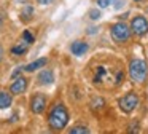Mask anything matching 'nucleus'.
Returning <instances> with one entry per match:
<instances>
[{
    "label": "nucleus",
    "mask_w": 148,
    "mask_h": 134,
    "mask_svg": "<svg viewBox=\"0 0 148 134\" xmlns=\"http://www.w3.org/2000/svg\"><path fill=\"white\" fill-rule=\"evenodd\" d=\"M88 133H89V129L86 126H75L70 129V134H88Z\"/></svg>",
    "instance_id": "obj_16"
},
{
    "label": "nucleus",
    "mask_w": 148,
    "mask_h": 134,
    "mask_svg": "<svg viewBox=\"0 0 148 134\" xmlns=\"http://www.w3.org/2000/svg\"><path fill=\"white\" fill-rule=\"evenodd\" d=\"M30 107H32L34 113H42L46 107V97L43 94H35L30 101Z\"/></svg>",
    "instance_id": "obj_7"
},
{
    "label": "nucleus",
    "mask_w": 148,
    "mask_h": 134,
    "mask_svg": "<svg viewBox=\"0 0 148 134\" xmlns=\"http://www.w3.org/2000/svg\"><path fill=\"white\" fill-rule=\"evenodd\" d=\"M129 75L134 82H143L147 78V64L142 59H134L129 64Z\"/></svg>",
    "instance_id": "obj_3"
},
{
    "label": "nucleus",
    "mask_w": 148,
    "mask_h": 134,
    "mask_svg": "<svg viewBox=\"0 0 148 134\" xmlns=\"http://www.w3.org/2000/svg\"><path fill=\"white\" fill-rule=\"evenodd\" d=\"M137 104H138V97H137L135 93H127V94L123 96L121 101H119V107H121V110L126 112V113H131V112L137 107Z\"/></svg>",
    "instance_id": "obj_5"
},
{
    "label": "nucleus",
    "mask_w": 148,
    "mask_h": 134,
    "mask_svg": "<svg viewBox=\"0 0 148 134\" xmlns=\"http://www.w3.org/2000/svg\"><path fill=\"white\" fill-rule=\"evenodd\" d=\"M131 27L135 35H145L148 32V22L143 16H135L131 22Z\"/></svg>",
    "instance_id": "obj_6"
},
{
    "label": "nucleus",
    "mask_w": 148,
    "mask_h": 134,
    "mask_svg": "<svg viewBox=\"0 0 148 134\" xmlns=\"http://www.w3.org/2000/svg\"><path fill=\"white\" fill-rule=\"evenodd\" d=\"M112 37L116 43H126L131 38V29L124 22H116L112 27Z\"/></svg>",
    "instance_id": "obj_4"
},
{
    "label": "nucleus",
    "mask_w": 148,
    "mask_h": 134,
    "mask_svg": "<svg viewBox=\"0 0 148 134\" xmlns=\"http://www.w3.org/2000/svg\"><path fill=\"white\" fill-rule=\"evenodd\" d=\"M70 50H72V53H73L75 56H81V54H84L88 50H89V46H88V43H84V41L77 40V41L72 43Z\"/></svg>",
    "instance_id": "obj_9"
},
{
    "label": "nucleus",
    "mask_w": 148,
    "mask_h": 134,
    "mask_svg": "<svg viewBox=\"0 0 148 134\" xmlns=\"http://www.w3.org/2000/svg\"><path fill=\"white\" fill-rule=\"evenodd\" d=\"M45 64H46V59H45V57H42V59H37V61H34V62L27 64L26 67H23V70H26V72H34V70L43 67Z\"/></svg>",
    "instance_id": "obj_11"
},
{
    "label": "nucleus",
    "mask_w": 148,
    "mask_h": 134,
    "mask_svg": "<svg viewBox=\"0 0 148 134\" xmlns=\"http://www.w3.org/2000/svg\"><path fill=\"white\" fill-rule=\"evenodd\" d=\"M26 51H27L26 45H18V46L11 48V53H13L14 56H23V54H26Z\"/></svg>",
    "instance_id": "obj_15"
},
{
    "label": "nucleus",
    "mask_w": 148,
    "mask_h": 134,
    "mask_svg": "<svg viewBox=\"0 0 148 134\" xmlns=\"http://www.w3.org/2000/svg\"><path fill=\"white\" fill-rule=\"evenodd\" d=\"M2 24H3V16L0 15V27H2Z\"/></svg>",
    "instance_id": "obj_22"
},
{
    "label": "nucleus",
    "mask_w": 148,
    "mask_h": 134,
    "mask_svg": "<svg viewBox=\"0 0 148 134\" xmlns=\"http://www.w3.org/2000/svg\"><path fill=\"white\" fill-rule=\"evenodd\" d=\"M103 102H105V101H103L102 97H94L92 101H91V108H92L94 112L99 110V108L103 107Z\"/></svg>",
    "instance_id": "obj_14"
},
{
    "label": "nucleus",
    "mask_w": 148,
    "mask_h": 134,
    "mask_svg": "<svg viewBox=\"0 0 148 134\" xmlns=\"http://www.w3.org/2000/svg\"><path fill=\"white\" fill-rule=\"evenodd\" d=\"M21 72H23V69H21V67H19V69H16V70L13 72V78H16V77H19V73H21Z\"/></svg>",
    "instance_id": "obj_20"
},
{
    "label": "nucleus",
    "mask_w": 148,
    "mask_h": 134,
    "mask_svg": "<svg viewBox=\"0 0 148 134\" xmlns=\"http://www.w3.org/2000/svg\"><path fill=\"white\" fill-rule=\"evenodd\" d=\"M48 123H49V128L54 131H61L65 128V124L69 123V112L64 105H56L54 108L51 110L48 117Z\"/></svg>",
    "instance_id": "obj_2"
},
{
    "label": "nucleus",
    "mask_w": 148,
    "mask_h": 134,
    "mask_svg": "<svg viewBox=\"0 0 148 134\" xmlns=\"http://www.w3.org/2000/svg\"><path fill=\"white\" fill-rule=\"evenodd\" d=\"M89 72L94 86H99V88L118 86L124 80V69L121 67V64L108 56L94 59L89 64Z\"/></svg>",
    "instance_id": "obj_1"
},
{
    "label": "nucleus",
    "mask_w": 148,
    "mask_h": 134,
    "mask_svg": "<svg viewBox=\"0 0 148 134\" xmlns=\"http://www.w3.org/2000/svg\"><path fill=\"white\" fill-rule=\"evenodd\" d=\"M26 88H27V80L24 78V77H16V80L13 82L10 91L13 93V94H23V93L26 91Z\"/></svg>",
    "instance_id": "obj_8"
},
{
    "label": "nucleus",
    "mask_w": 148,
    "mask_h": 134,
    "mask_svg": "<svg viewBox=\"0 0 148 134\" xmlns=\"http://www.w3.org/2000/svg\"><path fill=\"white\" fill-rule=\"evenodd\" d=\"M135 2H143V0H135Z\"/></svg>",
    "instance_id": "obj_24"
},
{
    "label": "nucleus",
    "mask_w": 148,
    "mask_h": 134,
    "mask_svg": "<svg viewBox=\"0 0 148 134\" xmlns=\"http://www.w3.org/2000/svg\"><path fill=\"white\" fill-rule=\"evenodd\" d=\"M2 56H3V50H2V46H0V61H2Z\"/></svg>",
    "instance_id": "obj_23"
},
{
    "label": "nucleus",
    "mask_w": 148,
    "mask_h": 134,
    "mask_svg": "<svg viewBox=\"0 0 148 134\" xmlns=\"http://www.w3.org/2000/svg\"><path fill=\"white\" fill-rule=\"evenodd\" d=\"M23 38H24V41H26V43H34V35L30 34L29 30H24V34H23Z\"/></svg>",
    "instance_id": "obj_17"
},
{
    "label": "nucleus",
    "mask_w": 148,
    "mask_h": 134,
    "mask_svg": "<svg viewBox=\"0 0 148 134\" xmlns=\"http://www.w3.org/2000/svg\"><path fill=\"white\" fill-rule=\"evenodd\" d=\"M11 94L7 91H0V108H8L11 105Z\"/></svg>",
    "instance_id": "obj_12"
},
{
    "label": "nucleus",
    "mask_w": 148,
    "mask_h": 134,
    "mask_svg": "<svg viewBox=\"0 0 148 134\" xmlns=\"http://www.w3.org/2000/svg\"><path fill=\"white\" fill-rule=\"evenodd\" d=\"M89 18L91 19H99L100 18V13L97 11V10H91V11H89Z\"/></svg>",
    "instance_id": "obj_18"
},
{
    "label": "nucleus",
    "mask_w": 148,
    "mask_h": 134,
    "mask_svg": "<svg viewBox=\"0 0 148 134\" xmlns=\"http://www.w3.org/2000/svg\"><path fill=\"white\" fill-rule=\"evenodd\" d=\"M38 82L42 83V85H51V83L54 82V75H53L51 70H43L38 75Z\"/></svg>",
    "instance_id": "obj_10"
},
{
    "label": "nucleus",
    "mask_w": 148,
    "mask_h": 134,
    "mask_svg": "<svg viewBox=\"0 0 148 134\" xmlns=\"http://www.w3.org/2000/svg\"><path fill=\"white\" fill-rule=\"evenodd\" d=\"M32 15H34V8L32 6H26V8L21 11V19H23L24 22H27V21L32 19Z\"/></svg>",
    "instance_id": "obj_13"
},
{
    "label": "nucleus",
    "mask_w": 148,
    "mask_h": 134,
    "mask_svg": "<svg viewBox=\"0 0 148 134\" xmlns=\"http://www.w3.org/2000/svg\"><path fill=\"white\" fill-rule=\"evenodd\" d=\"M97 3H99L100 8H107V6L112 3V0H97Z\"/></svg>",
    "instance_id": "obj_19"
},
{
    "label": "nucleus",
    "mask_w": 148,
    "mask_h": 134,
    "mask_svg": "<svg viewBox=\"0 0 148 134\" xmlns=\"http://www.w3.org/2000/svg\"><path fill=\"white\" fill-rule=\"evenodd\" d=\"M38 3H42V5H48V3H51L53 0H37Z\"/></svg>",
    "instance_id": "obj_21"
}]
</instances>
